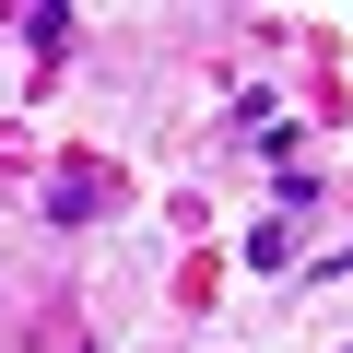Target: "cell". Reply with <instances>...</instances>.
Segmentation results:
<instances>
[{"mask_svg":"<svg viewBox=\"0 0 353 353\" xmlns=\"http://www.w3.org/2000/svg\"><path fill=\"white\" fill-rule=\"evenodd\" d=\"M94 201H106V176H94V165H71V176H59V189H48V212H59V224H83Z\"/></svg>","mask_w":353,"mask_h":353,"instance_id":"1","label":"cell"}]
</instances>
